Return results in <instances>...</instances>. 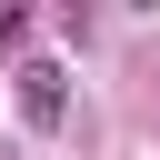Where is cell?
Listing matches in <instances>:
<instances>
[{
    "mask_svg": "<svg viewBox=\"0 0 160 160\" xmlns=\"http://www.w3.org/2000/svg\"><path fill=\"white\" fill-rule=\"evenodd\" d=\"M60 110H70L60 60H20V120H30V130H60Z\"/></svg>",
    "mask_w": 160,
    "mask_h": 160,
    "instance_id": "1",
    "label": "cell"
},
{
    "mask_svg": "<svg viewBox=\"0 0 160 160\" xmlns=\"http://www.w3.org/2000/svg\"><path fill=\"white\" fill-rule=\"evenodd\" d=\"M20 30H30V20H20V10H0V50H10V40H20Z\"/></svg>",
    "mask_w": 160,
    "mask_h": 160,
    "instance_id": "2",
    "label": "cell"
}]
</instances>
